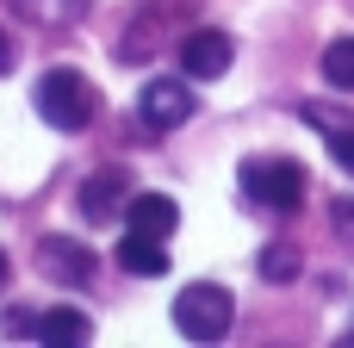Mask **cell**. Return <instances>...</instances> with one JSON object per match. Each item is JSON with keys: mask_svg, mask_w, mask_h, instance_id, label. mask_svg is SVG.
Instances as JSON below:
<instances>
[{"mask_svg": "<svg viewBox=\"0 0 354 348\" xmlns=\"http://www.w3.org/2000/svg\"><path fill=\"white\" fill-rule=\"evenodd\" d=\"M12 62H19V50H12V37H6V31H0V75H6V68H12Z\"/></svg>", "mask_w": 354, "mask_h": 348, "instance_id": "obj_14", "label": "cell"}, {"mask_svg": "<svg viewBox=\"0 0 354 348\" xmlns=\"http://www.w3.org/2000/svg\"><path fill=\"white\" fill-rule=\"evenodd\" d=\"M324 81L342 87V93L354 87V37H336V44L324 50Z\"/></svg>", "mask_w": 354, "mask_h": 348, "instance_id": "obj_12", "label": "cell"}, {"mask_svg": "<svg viewBox=\"0 0 354 348\" xmlns=\"http://www.w3.org/2000/svg\"><path fill=\"white\" fill-rule=\"evenodd\" d=\"M118 268L137 274V280H156V274H168V243L131 230V237H118Z\"/></svg>", "mask_w": 354, "mask_h": 348, "instance_id": "obj_9", "label": "cell"}, {"mask_svg": "<svg viewBox=\"0 0 354 348\" xmlns=\"http://www.w3.org/2000/svg\"><path fill=\"white\" fill-rule=\"evenodd\" d=\"M336 224H342V230H354V199H336Z\"/></svg>", "mask_w": 354, "mask_h": 348, "instance_id": "obj_15", "label": "cell"}, {"mask_svg": "<svg viewBox=\"0 0 354 348\" xmlns=\"http://www.w3.org/2000/svg\"><path fill=\"white\" fill-rule=\"evenodd\" d=\"M37 112L56 125V131H87L93 125V87L81 68H44L37 75Z\"/></svg>", "mask_w": 354, "mask_h": 348, "instance_id": "obj_1", "label": "cell"}, {"mask_svg": "<svg viewBox=\"0 0 354 348\" xmlns=\"http://www.w3.org/2000/svg\"><path fill=\"white\" fill-rule=\"evenodd\" d=\"M230 56H236V44H230V31H218V25L187 31V44H180V68H187V81H218V75L230 68Z\"/></svg>", "mask_w": 354, "mask_h": 348, "instance_id": "obj_6", "label": "cell"}, {"mask_svg": "<svg viewBox=\"0 0 354 348\" xmlns=\"http://www.w3.org/2000/svg\"><path fill=\"white\" fill-rule=\"evenodd\" d=\"M230 318H236V299L224 286H187L174 299V330L187 342H224L230 336Z\"/></svg>", "mask_w": 354, "mask_h": 348, "instance_id": "obj_3", "label": "cell"}, {"mask_svg": "<svg viewBox=\"0 0 354 348\" xmlns=\"http://www.w3.org/2000/svg\"><path fill=\"white\" fill-rule=\"evenodd\" d=\"M87 336H93V324H87V311H75V305H56V311L37 318V342L44 348H81Z\"/></svg>", "mask_w": 354, "mask_h": 348, "instance_id": "obj_10", "label": "cell"}, {"mask_svg": "<svg viewBox=\"0 0 354 348\" xmlns=\"http://www.w3.org/2000/svg\"><path fill=\"white\" fill-rule=\"evenodd\" d=\"M0 286H6V249H0Z\"/></svg>", "mask_w": 354, "mask_h": 348, "instance_id": "obj_16", "label": "cell"}, {"mask_svg": "<svg viewBox=\"0 0 354 348\" xmlns=\"http://www.w3.org/2000/svg\"><path fill=\"white\" fill-rule=\"evenodd\" d=\"M261 274H268V280H292V274H299V249H292V243H268V249H261Z\"/></svg>", "mask_w": 354, "mask_h": 348, "instance_id": "obj_13", "label": "cell"}, {"mask_svg": "<svg viewBox=\"0 0 354 348\" xmlns=\"http://www.w3.org/2000/svg\"><path fill=\"white\" fill-rule=\"evenodd\" d=\"M37 268L50 274V286H93V274H100L93 249L75 243V237H44L37 243Z\"/></svg>", "mask_w": 354, "mask_h": 348, "instance_id": "obj_4", "label": "cell"}, {"mask_svg": "<svg viewBox=\"0 0 354 348\" xmlns=\"http://www.w3.org/2000/svg\"><path fill=\"white\" fill-rule=\"evenodd\" d=\"M137 118H143L149 131H174V125H187V118H193V87L156 75V81L137 93Z\"/></svg>", "mask_w": 354, "mask_h": 348, "instance_id": "obj_5", "label": "cell"}, {"mask_svg": "<svg viewBox=\"0 0 354 348\" xmlns=\"http://www.w3.org/2000/svg\"><path fill=\"white\" fill-rule=\"evenodd\" d=\"M305 118L324 131V143H330V156H336V168L342 174H354V118H342V112H330V106H305Z\"/></svg>", "mask_w": 354, "mask_h": 348, "instance_id": "obj_11", "label": "cell"}, {"mask_svg": "<svg viewBox=\"0 0 354 348\" xmlns=\"http://www.w3.org/2000/svg\"><path fill=\"white\" fill-rule=\"evenodd\" d=\"M305 168L299 162H286V156H261V162H249L243 168V199L249 205H261V212H299V199H305Z\"/></svg>", "mask_w": 354, "mask_h": 348, "instance_id": "obj_2", "label": "cell"}, {"mask_svg": "<svg viewBox=\"0 0 354 348\" xmlns=\"http://www.w3.org/2000/svg\"><path fill=\"white\" fill-rule=\"evenodd\" d=\"M124 205H131V193H124L118 168H100V174L81 181V218L87 224H112V218H124Z\"/></svg>", "mask_w": 354, "mask_h": 348, "instance_id": "obj_7", "label": "cell"}, {"mask_svg": "<svg viewBox=\"0 0 354 348\" xmlns=\"http://www.w3.org/2000/svg\"><path fill=\"white\" fill-rule=\"evenodd\" d=\"M124 224L131 230H143V237H174V224H180V205L168 199V193H131V205H124Z\"/></svg>", "mask_w": 354, "mask_h": 348, "instance_id": "obj_8", "label": "cell"}]
</instances>
